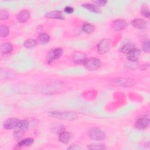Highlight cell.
<instances>
[{
	"instance_id": "ffe728a7",
	"label": "cell",
	"mask_w": 150,
	"mask_h": 150,
	"mask_svg": "<svg viewBox=\"0 0 150 150\" xmlns=\"http://www.w3.org/2000/svg\"><path fill=\"white\" fill-rule=\"evenodd\" d=\"M82 29H83V32H84L85 33H86L87 34H89V33H92L94 31V25H93L90 23H86L83 25V26L82 27Z\"/></svg>"
},
{
	"instance_id": "3957f363",
	"label": "cell",
	"mask_w": 150,
	"mask_h": 150,
	"mask_svg": "<svg viewBox=\"0 0 150 150\" xmlns=\"http://www.w3.org/2000/svg\"><path fill=\"white\" fill-rule=\"evenodd\" d=\"M88 134L89 137L95 141H101L105 138V133L99 128H93L88 130Z\"/></svg>"
},
{
	"instance_id": "9c48e42d",
	"label": "cell",
	"mask_w": 150,
	"mask_h": 150,
	"mask_svg": "<svg viewBox=\"0 0 150 150\" xmlns=\"http://www.w3.org/2000/svg\"><path fill=\"white\" fill-rule=\"evenodd\" d=\"M87 59V55L81 52H76L73 55V60L76 64L84 63Z\"/></svg>"
},
{
	"instance_id": "8fae6325",
	"label": "cell",
	"mask_w": 150,
	"mask_h": 150,
	"mask_svg": "<svg viewBox=\"0 0 150 150\" xmlns=\"http://www.w3.org/2000/svg\"><path fill=\"white\" fill-rule=\"evenodd\" d=\"M19 121V120H18V118H9L4 122L3 124L4 128L6 129H11L15 128L16 127Z\"/></svg>"
},
{
	"instance_id": "44dd1931",
	"label": "cell",
	"mask_w": 150,
	"mask_h": 150,
	"mask_svg": "<svg viewBox=\"0 0 150 150\" xmlns=\"http://www.w3.org/2000/svg\"><path fill=\"white\" fill-rule=\"evenodd\" d=\"M39 41L40 43H42V44H45L49 42V40H50V37L49 36L45 33H42L40 34H39Z\"/></svg>"
},
{
	"instance_id": "9a60e30c",
	"label": "cell",
	"mask_w": 150,
	"mask_h": 150,
	"mask_svg": "<svg viewBox=\"0 0 150 150\" xmlns=\"http://www.w3.org/2000/svg\"><path fill=\"white\" fill-rule=\"evenodd\" d=\"M12 49H13V46L12 44L8 42L3 43L1 46V48H0L1 53L2 54L9 53L12 50Z\"/></svg>"
},
{
	"instance_id": "603a6c76",
	"label": "cell",
	"mask_w": 150,
	"mask_h": 150,
	"mask_svg": "<svg viewBox=\"0 0 150 150\" xmlns=\"http://www.w3.org/2000/svg\"><path fill=\"white\" fill-rule=\"evenodd\" d=\"M87 148L89 149H96V150H102L106 148L104 144H90L87 146Z\"/></svg>"
},
{
	"instance_id": "7c38bea8",
	"label": "cell",
	"mask_w": 150,
	"mask_h": 150,
	"mask_svg": "<svg viewBox=\"0 0 150 150\" xmlns=\"http://www.w3.org/2000/svg\"><path fill=\"white\" fill-rule=\"evenodd\" d=\"M29 12L27 10H22L16 16L17 21L20 23H25L29 18Z\"/></svg>"
},
{
	"instance_id": "d4e9b609",
	"label": "cell",
	"mask_w": 150,
	"mask_h": 150,
	"mask_svg": "<svg viewBox=\"0 0 150 150\" xmlns=\"http://www.w3.org/2000/svg\"><path fill=\"white\" fill-rule=\"evenodd\" d=\"M142 50L145 52H149L150 47H149V40L148 39L145 40L142 44Z\"/></svg>"
},
{
	"instance_id": "e0dca14e",
	"label": "cell",
	"mask_w": 150,
	"mask_h": 150,
	"mask_svg": "<svg viewBox=\"0 0 150 150\" xmlns=\"http://www.w3.org/2000/svg\"><path fill=\"white\" fill-rule=\"evenodd\" d=\"M33 142H34V139L33 138H25L19 141L17 144V146L19 148L28 146L31 145Z\"/></svg>"
},
{
	"instance_id": "2e32d148",
	"label": "cell",
	"mask_w": 150,
	"mask_h": 150,
	"mask_svg": "<svg viewBox=\"0 0 150 150\" xmlns=\"http://www.w3.org/2000/svg\"><path fill=\"white\" fill-rule=\"evenodd\" d=\"M70 139V134L66 131H63L60 133L59 139L63 144H67Z\"/></svg>"
},
{
	"instance_id": "d6986e66",
	"label": "cell",
	"mask_w": 150,
	"mask_h": 150,
	"mask_svg": "<svg viewBox=\"0 0 150 150\" xmlns=\"http://www.w3.org/2000/svg\"><path fill=\"white\" fill-rule=\"evenodd\" d=\"M36 44L37 42L36 40L33 39H28L25 41L23 45L26 48L31 49L34 47L36 45Z\"/></svg>"
},
{
	"instance_id": "52a82bcc",
	"label": "cell",
	"mask_w": 150,
	"mask_h": 150,
	"mask_svg": "<svg viewBox=\"0 0 150 150\" xmlns=\"http://www.w3.org/2000/svg\"><path fill=\"white\" fill-rule=\"evenodd\" d=\"M110 43L109 39H104L101 40L97 46L98 53H100V54H104L108 52L110 47Z\"/></svg>"
},
{
	"instance_id": "7402d4cb",
	"label": "cell",
	"mask_w": 150,
	"mask_h": 150,
	"mask_svg": "<svg viewBox=\"0 0 150 150\" xmlns=\"http://www.w3.org/2000/svg\"><path fill=\"white\" fill-rule=\"evenodd\" d=\"M133 48H134V45L132 44H131V43H127V44L124 45L122 47H121V48L120 49V51L122 53L127 54V53H128Z\"/></svg>"
},
{
	"instance_id": "5b68a950",
	"label": "cell",
	"mask_w": 150,
	"mask_h": 150,
	"mask_svg": "<svg viewBox=\"0 0 150 150\" xmlns=\"http://www.w3.org/2000/svg\"><path fill=\"white\" fill-rule=\"evenodd\" d=\"M84 66L88 70H94L101 66V61L97 58H90L86 60Z\"/></svg>"
},
{
	"instance_id": "ba28073f",
	"label": "cell",
	"mask_w": 150,
	"mask_h": 150,
	"mask_svg": "<svg viewBox=\"0 0 150 150\" xmlns=\"http://www.w3.org/2000/svg\"><path fill=\"white\" fill-rule=\"evenodd\" d=\"M141 54V51L138 49L133 48L127 53V59L128 61L132 62H137Z\"/></svg>"
},
{
	"instance_id": "484cf974",
	"label": "cell",
	"mask_w": 150,
	"mask_h": 150,
	"mask_svg": "<svg viewBox=\"0 0 150 150\" xmlns=\"http://www.w3.org/2000/svg\"><path fill=\"white\" fill-rule=\"evenodd\" d=\"M9 17V13L6 10H1L0 11V18L1 20L6 19Z\"/></svg>"
},
{
	"instance_id": "4316f807",
	"label": "cell",
	"mask_w": 150,
	"mask_h": 150,
	"mask_svg": "<svg viewBox=\"0 0 150 150\" xmlns=\"http://www.w3.org/2000/svg\"><path fill=\"white\" fill-rule=\"evenodd\" d=\"M96 5L98 6H103L104 5H105V4L107 2V1H104V0H98V1H96L94 2Z\"/></svg>"
},
{
	"instance_id": "6da1fadb",
	"label": "cell",
	"mask_w": 150,
	"mask_h": 150,
	"mask_svg": "<svg viewBox=\"0 0 150 150\" xmlns=\"http://www.w3.org/2000/svg\"><path fill=\"white\" fill-rule=\"evenodd\" d=\"M49 115L53 118L63 120H73L77 117L76 113L74 112L63 111H52L49 112Z\"/></svg>"
},
{
	"instance_id": "4fadbf2b",
	"label": "cell",
	"mask_w": 150,
	"mask_h": 150,
	"mask_svg": "<svg viewBox=\"0 0 150 150\" xmlns=\"http://www.w3.org/2000/svg\"><path fill=\"white\" fill-rule=\"evenodd\" d=\"M45 16L47 18L57 19H64V17L61 11H53L46 13Z\"/></svg>"
},
{
	"instance_id": "cb8c5ba5",
	"label": "cell",
	"mask_w": 150,
	"mask_h": 150,
	"mask_svg": "<svg viewBox=\"0 0 150 150\" xmlns=\"http://www.w3.org/2000/svg\"><path fill=\"white\" fill-rule=\"evenodd\" d=\"M9 34L8 28L4 25H1L0 26V36L1 37H6Z\"/></svg>"
},
{
	"instance_id": "7a4b0ae2",
	"label": "cell",
	"mask_w": 150,
	"mask_h": 150,
	"mask_svg": "<svg viewBox=\"0 0 150 150\" xmlns=\"http://www.w3.org/2000/svg\"><path fill=\"white\" fill-rule=\"evenodd\" d=\"M29 126V121L26 120H19L16 127L14 128L13 136L17 139L21 138L28 129Z\"/></svg>"
},
{
	"instance_id": "8992f818",
	"label": "cell",
	"mask_w": 150,
	"mask_h": 150,
	"mask_svg": "<svg viewBox=\"0 0 150 150\" xmlns=\"http://www.w3.org/2000/svg\"><path fill=\"white\" fill-rule=\"evenodd\" d=\"M149 124V119L146 117H140L135 121V127L140 130L145 129Z\"/></svg>"
},
{
	"instance_id": "83f0119b",
	"label": "cell",
	"mask_w": 150,
	"mask_h": 150,
	"mask_svg": "<svg viewBox=\"0 0 150 150\" xmlns=\"http://www.w3.org/2000/svg\"><path fill=\"white\" fill-rule=\"evenodd\" d=\"M64 11L66 13H68V14H70V13H71L73 12L74 11V9L73 8H72L71 6H67L66 7L64 8Z\"/></svg>"
},
{
	"instance_id": "ac0fdd59",
	"label": "cell",
	"mask_w": 150,
	"mask_h": 150,
	"mask_svg": "<svg viewBox=\"0 0 150 150\" xmlns=\"http://www.w3.org/2000/svg\"><path fill=\"white\" fill-rule=\"evenodd\" d=\"M82 6L91 12L95 13H100V10L98 6L96 5L92 4H84L82 5Z\"/></svg>"
},
{
	"instance_id": "f1b7e54d",
	"label": "cell",
	"mask_w": 150,
	"mask_h": 150,
	"mask_svg": "<svg viewBox=\"0 0 150 150\" xmlns=\"http://www.w3.org/2000/svg\"><path fill=\"white\" fill-rule=\"evenodd\" d=\"M142 13L145 17H146V18L149 17V11L148 9H143L142 11Z\"/></svg>"
},
{
	"instance_id": "f546056e",
	"label": "cell",
	"mask_w": 150,
	"mask_h": 150,
	"mask_svg": "<svg viewBox=\"0 0 150 150\" xmlns=\"http://www.w3.org/2000/svg\"><path fill=\"white\" fill-rule=\"evenodd\" d=\"M68 149H80V147H79L77 145H71V146H70L69 148H68Z\"/></svg>"
},
{
	"instance_id": "30bf717a",
	"label": "cell",
	"mask_w": 150,
	"mask_h": 150,
	"mask_svg": "<svg viewBox=\"0 0 150 150\" xmlns=\"http://www.w3.org/2000/svg\"><path fill=\"white\" fill-rule=\"evenodd\" d=\"M112 26L113 29L116 31H120L125 29L128 26L127 22L122 19L115 20L112 22Z\"/></svg>"
},
{
	"instance_id": "277c9868",
	"label": "cell",
	"mask_w": 150,
	"mask_h": 150,
	"mask_svg": "<svg viewBox=\"0 0 150 150\" xmlns=\"http://www.w3.org/2000/svg\"><path fill=\"white\" fill-rule=\"evenodd\" d=\"M63 49L61 48H55L52 49L47 55V62L52 63L54 60L59 58L63 54Z\"/></svg>"
},
{
	"instance_id": "5bb4252c",
	"label": "cell",
	"mask_w": 150,
	"mask_h": 150,
	"mask_svg": "<svg viewBox=\"0 0 150 150\" xmlns=\"http://www.w3.org/2000/svg\"><path fill=\"white\" fill-rule=\"evenodd\" d=\"M132 25L137 29H143L146 28L147 26L146 22L142 19L137 18L135 19L132 21Z\"/></svg>"
}]
</instances>
